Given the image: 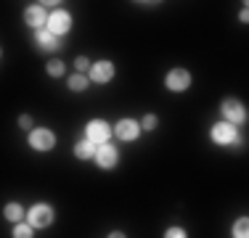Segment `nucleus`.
I'll return each instance as SVG.
<instances>
[{
	"label": "nucleus",
	"instance_id": "15",
	"mask_svg": "<svg viewBox=\"0 0 249 238\" xmlns=\"http://www.w3.org/2000/svg\"><path fill=\"white\" fill-rule=\"evenodd\" d=\"M5 217H8L11 222H19V220L24 217V212H21L19 204H8V206H5Z\"/></svg>",
	"mask_w": 249,
	"mask_h": 238
},
{
	"label": "nucleus",
	"instance_id": "12",
	"mask_svg": "<svg viewBox=\"0 0 249 238\" xmlns=\"http://www.w3.org/2000/svg\"><path fill=\"white\" fill-rule=\"evenodd\" d=\"M37 45L43 48V51H56V48H58V37H56V34H51L48 29H40V32H37Z\"/></svg>",
	"mask_w": 249,
	"mask_h": 238
},
{
	"label": "nucleus",
	"instance_id": "11",
	"mask_svg": "<svg viewBox=\"0 0 249 238\" xmlns=\"http://www.w3.org/2000/svg\"><path fill=\"white\" fill-rule=\"evenodd\" d=\"M90 77L96 82H109L111 77H114V64H111V61H98L96 67H93Z\"/></svg>",
	"mask_w": 249,
	"mask_h": 238
},
{
	"label": "nucleus",
	"instance_id": "4",
	"mask_svg": "<svg viewBox=\"0 0 249 238\" xmlns=\"http://www.w3.org/2000/svg\"><path fill=\"white\" fill-rule=\"evenodd\" d=\"M29 143H32V148H37V151H51L56 138H53L51 130H32V133H29Z\"/></svg>",
	"mask_w": 249,
	"mask_h": 238
},
{
	"label": "nucleus",
	"instance_id": "21",
	"mask_svg": "<svg viewBox=\"0 0 249 238\" xmlns=\"http://www.w3.org/2000/svg\"><path fill=\"white\" fill-rule=\"evenodd\" d=\"M74 64H77V69H82V71H85V69H90V64H88V58H82V56L77 58Z\"/></svg>",
	"mask_w": 249,
	"mask_h": 238
},
{
	"label": "nucleus",
	"instance_id": "2",
	"mask_svg": "<svg viewBox=\"0 0 249 238\" xmlns=\"http://www.w3.org/2000/svg\"><path fill=\"white\" fill-rule=\"evenodd\" d=\"M109 135H111V127L104 122V119H93L90 124H88V140L90 143H109Z\"/></svg>",
	"mask_w": 249,
	"mask_h": 238
},
{
	"label": "nucleus",
	"instance_id": "20",
	"mask_svg": "<svg viewBox=\"0 0 249 238\" xmlns=\"http://www.w3.org/2000/svg\"><path fill=\"white\" fill-rule=\"evenodd\" d=\"M164 238H186V230L183 228H170L167 233H164Z\"/></svg>",
	"mask_w": 249,
	"mask_h": 238
},
{
	"label": "nucleus",
	"instance_id": "19",
	"mask_svg": "<svg viewBox=\"0 0 249 238\" xmlns=\"http://www.w3.org/2000/svg\"><path fill=\"white\" fill-rule=\"evenodd\" d=\"M141 124H143V130H154V127L159 124V119L154 117V114H146V117H143V122H141Z\"/></svg>",
	"mask_w": 249,
	"mask_h": 238
},
{
	"label": "nucleus",
	"instance_id": "17",
	"mask_svg": "<svg viewBox=\"0 0 249 238\" xmlns=\"http://www.w3.org/2000/svg\"><path fill=\"white\" fill-rule=\"evenodd\" d=\"M48 74H51V77H61V74H64V61H58V58L48 61Z\"/></svg>",
	"mask_w": 249,
	"mask_h": 238
},
{
	"label": "nucleus",
	"instance_id": "10",
	"mask_svg": "<svg viewBox=\"0 0 249 238\" xmlns=\"http://www.w3.org/2000/svg\"><path fill=\"white\" fill-rule=\"evenodd\" d=\"M114 133L120 135L122 140H135V138H138V133H141V127H138V122H133V119H122V122L117 124Z\"/></svg>",
	"mask_w": 249,
	"mask_h": 238
},
{
	"label": "nucleus",
	"instance_id": "16",
	"mask_svg": "<svg viewBox=\"0 0 249 238\" xmlns=\"http://www.w3.org/2000/svg\"><path fill=\"white\" fill-rule=\"evenodd\" d=\"M247 233H249V222L247 220H239L233 225V238H247Z\"/></svg>",
	"mask_w": 249,
	"mask_h": 238
},
{
	"label": "nucleus",
	"instance_id": "1",
	"mask_svg": "<svg viewBox=\"0 0 249 238\" xmlns=\"http://www.w3.org/2000/svg\"><path fill=\"white\" fill-rule=\"evenodd\" d=\"M51 222H53V209L48 204H35L29 209V225L32 228H48Z\"/></svg>",
	"mask_w": 249,
	"mask_h": 238
},
{
	"label": "nucleus",
	"instance_id": "9",
	"mask_svg": "<svg viewBox=\"0 0 249 238\" xmlns=\"http://www.w3.org/2000/svg\"><path fill=\"white\" fill-rule=\"evenodd\" d=\"M223 114H225V119H231V124H233V122H244L247 111L239 101L228 98V101H223Z\"/></svg>",
	"mask_w": 249,
	"mask_h": 238
},
{
	"label": "nucleus",
	"instance_id": "5",
	"mask_svg": "<svg viewBox=\"0 0 249 238\" xmlns=\"http://www.w3.org/2000/svg\"><path fill=\"white\" fill-rule=\"evenodd\" d=\"M96 162L98 167H104V170H109V167H114L117 164V148L114 146H109V143H101V146L96 148Z\"/></svg>",
	"mask_w": 249,
	"mask_h": 238
},
{
	"label": "nucleus",
	"instance_id": "18",
	"mask_svg": "<svg viewBox=\"0 0 249 238\" xmlns=\"http://www.w3.org/2000/svg\"><path fill=\"white\" fill-rule=\"evenodd\" d=\"M14 238H32V225H16Z\"/></svg>",
	"mask_w": 249,
	"mask_h": 238
},
{
	"label": "nucleus",
	"instance_id": "14",
	"mask_svg": "<svg viewBox=\"0 0 249 238\" xmlns=\"http://www.w3.org/2000/svg\"><path fill=\"white\" fill-rule=\"evenodd\" d=\"M69 90H74V93L88 90V80L82 74H72V77H69Z\"/></svg>",
	"mask_w": 249,
	"mask_h": 238
},
{
	"label": "nucleus",
	"instance_id": "3",
	"mask_svg": "<svg viewBox=\"0 0 249 238\" xmlns=\"http://www.w3.org/2000/svg\"><path fill=\"white\" fill-rule=\"evenodd\" d=\"M164 85H167L170 90L180 93V90H186V87L191 85V74H188L186 69H173L167 74V80H164Z\"/></svg>",
	"mask_w": 249,
	"mask_h": 238
},
{
	"label": "nucleus",
	"instance_id": "13",
	"mask_svg": "<svg viewBox=\"0 0 249 238\" xmlns=\"http://www.w3.org/2000/svg\"><path fill=\"white\" fill-rule=\"evenodd\" d=\"M74 153H77V159H88V156H93V153H96V143H90V140H80V143H77V148H74Z\"/></svg>",
	"mask_w": 249,
	"mask_h": 238
},
{
	"label": "nucleus",
	"instance_id": "23",
	"mask_svg": "<svg viewBox=\"0 0 249 238\" xmlns=\"http://www.w3.org/2000/svg\"><path fill=\"white\" fill-rule=\"evenodd\" d=\"M109 238H124V236H122V233H111Z\"/></svg>",
	"mask_w": 249,
	"mask_h": 238
},
{
	"label": "nucleus",
	"instance_id": "8",
	"mask_svg": "<svg viewBox=\"0 0 249 238\" xmlns=\"http://www.w3.org/2000/svg\"><path fill=\"white\" fill-rule=\"evenodd\" d=\"M212 138H215L217 143H223V146H228V143L236 140V127L231 122H220L212 127Z\"/></svg>",
	"mask_w": 249,
	"mask_h": 238
},
{
	"label": "nucleus",
	"instance_id": "22",
	"mask_svg": "<svg viewBox=\"0 0 249 238\" xmlns=\"http://www.w3.org/2000/svg\"><path fill=\"white\" fill-rule=\"evenodd\" d=\"M19 124H21V127H27V130H29V127H32V117H21V119H19Z\"/></svg>",
	"mask_w": 249,
	"mask_h": 238
},
{
	"label": "nucleus",
	"instance_id": "7",
	"mask_svg": "<svg viewBox=\"0 0 249 238\" xmlns=\"http://www.w3.org/2000/svg\"><path fill=\"white\" fill-rule=\"evenodd\" d=\"M24 21L40 32V29H43V24H48V14H45L43 5H32V8L24 11Z\"/></svg>",
	"mask_w": 249,
	"mask_h": 238
},
{
	"label": "nucleus",
	"instance_id": "6",
	"mask_svg": "<svg viewBox=\"0 0 249 238\" xmlns=\"http://www.w3.org/2000/svg\"><path fill=\"white\" fill-rule=\"evenodd\" d=\"M69 24H72V16H69L67 11H56V14H53L51 19H48V27H51L48 32L58 37V34L69 32Z\"/></svg>",
	"mask_w": 249,
	"mask_h": 238
}]
</instances>
